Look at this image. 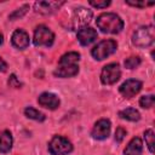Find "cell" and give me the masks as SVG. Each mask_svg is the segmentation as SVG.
Returning <instances> with one entry per match:
<instances>
[{"instance_id": "277c9868", "label": "cell", "mask_w": 155, "mask_h": 155, "mask_svg": "<svg viewBox=\"0 0 155 155\" xmlns=\"http://www.w3.org/2000/svg\"><path fill=\"white\" fill-rule=\"evenodd\" d=\"M117 48V44L115 40H103L101 42H98L92 50H91V54L93 56L94 59L97 61H103L107 57H109L110 54H113Z\"/></svg>"}, {"instance_id": "4316f807", "label": "cell", "mask_w": 155, "mask_h": 155, "mask_svg": "<svg viewBox=\"0 0 155 155\" xmlns=\"http://www.w3.org/2000/svg\"><path fill=\"white\" fill-rule=\"evenodd\" d=\"M6 69H7V64H6V62L0 57V71L4 73V71H6Z\"/></svg>"}, {"instance_id": "83f0119b", "label": "cell", "mask_w": 155, "mask_h": 155, "mask_svg": "<svg viewBox=\"0 0 155 155\" xmlns=\"http://www.w3.org/2000/svg\"><path fill=\"white\" fill-rule=\"evenodd\" d=\"M4 42V36H2V34H0V45Z\"/></svg>"}, {"instance_id": "7a4b0ae2", "label": "cell", "mask_w": 155, "mask_h": 155, "mask_svg": "<svg viewBox=\"0 0 155 155\" xmlns=\"http://www.w3.org/2000/svg\"><path fill=\"white\" fill-rule=\"evenodd\" d=\"M97 27L107 34H117L124 28V22L116 13L113 12H105L97 17L96 19Z\"/></svg>"}, {"instance_id": "ba28073f", "label": "cell", "mask_w": 155, "mask_h": 155, "mask_svg": "<svg viewBox=\"0 0 155 155\" xmlns=\"http://www.w3.org/2000/svg\"><path fill=\"white\" fill-rule=\"evenodd\" d=\"M120 76H121L120 65L117 63H109L102 69L101 81L104 85H113L120 79Z\"/></svg>"}, {"instance_id": "4fadbf2b", "label": "cell", "mask_w": 155, "mask_h": 155, "mask_svg": "<svg viewBox=\"0 0 155 155\" xmlns=\"http://www.w3.org/2000/svg\"><path fill=\"white\" fill-rule=\"evenodd\" d=\"M11 42L16 48L19 50H24L29 46V35L27 31H24L23 29H17L13 31L12 38H11Z\"/></svg>"}, {"instance_id": "ac0fdd59", "label": "cell", "mask_w": 155, "mask_h": 155, "mask_svg": "<svg viewBox=\"0 0 155 155\" xmlns=\"http://www.w3.org/2000/svg\"><path fill=\"white\" fill-rule=\"evenodd\" d=\"M24 114H25L27 117H29L31 120H35V121H40V122L46 119L45 114H42L41 111H39V110H36L35 108H31V107L25 108L24 109Z\"/></svg>"}, {"instance_id": "2e32d148", "label": "cell", "mask_w": 155, "mask_h": 155, "mask_svg": "<svg viewBox=\"0 0 155 155\" xmlns=\"http://www.w3.org/2000/svg\"><path fill=\"white\" fill-rule=\"evenodd\" d=\"M12 143H13V139H12V134L10 131L5 130L0 132V151L2 154H6L11 150Z\"/></svg>"}, {"instance_id": "d6986e66", "label": "cell", "mask_w": 155, "mask_h": 155, "mask_svg": "<svg viewBox=\"0 0 155 155\" xmlns=\"http://www.w3.org/2000/svg\"><path fill=\"white\" fill-rule=\"evenodd\" d=\"M154 131L150 128V130H147L144 132V139H145V143H147V147L149 149V151L153 154L154 153Z\"/></svg>"}, {"instance_id": "8992f818", "label": "cell", "mask_w": 155, "mask_h": 155, "mask_svg": "<svg viewBox=\"0 0 155 155\" xmlns=\"http://www.w3.org/2000/svg\"><path fill=\"white\" fill-rule=\"evenodd\" d=\"M53 41H54V34L52 33L51 29H48L46 25L36 27V29L34 31V38H33V42L35 46L50 47V46H52Z\"/></svg>"}, {"instance_id": "d4e9b609", "label": "cell", "mask_w": 155, "mask_h": 155, "mask_svg": "<svg viewBox=\"0 0 155 155\" xmlns=\"http://www.w3.org/2000/svg\"><path fill=\"white\" fill-rule=\"evenodd\" d=\"M8 85H10V87H15V88H19V87L22 86V84L18 81V79L16 78L15 74H12V75L10 76V79H8Z\"/></svg>"}, {"instance_id": "9c48e42d", "label": "cell", "mask_w": 155, "mask_h": 155, "mask_svg": "<svg viewBox=\"0 0 155 155\" xmlns=\"http://www.w3.org/2000/svg\"><path fill=\"white\" fill-rule=\"evenodd\" d=\"M110 127H111V125H110V121L108 119H101L94 124L92 132H91V136L94 139L103 140V139L108 138V136L110 133Z\"/></svg>"}, {"instance_id": "52a82bcc", "label": "cell", "mask_w": 155, "mask_h": 155, "mask_svg": "<svg viewBox=\"0 0 155 155\" xmlns=\"http://www.w3.org/2000/svg\"><path fill=\"white\" fill-rule=\"evenodd\" d=\"M92 19V11L85 7L75 8L71 17V28L73 29H82L85 28Z\"/></svg>"}, {"instance_id": "603a6c76", "label": "cell", "mask_w": 155, "mask_h": 155, "mask_svg": "<svg viewBox=\"0 0 155 155\" xmlns=\"http://www.w3.org/2000/svg\"><path fill=\"white\" fill-rule=\"evenodd\" d=\"M90 5H92L93 7H97V8H105L110 5V1L109 0H103V1H94V0H91L90 1Z\"/></svg>"}, {"instance_id": "ffe728a7", "label": "cell", "mask_w": 155, "mask_h": 155, "mask_svg": "<svg viewBox=\"0 0 155 155\" xmlns=\"http://www.w3.org/2000/svg\"><path fill=\"white\" fill-rule=\"evenodd\" d=\"M154 102H155V98L153 94H148V96H143L140 97L139 99V105L144 109H149L154 105Z\"/></svg>"}, {"instance_id": "7c38bea8", "label": "cell", "mask_w": 155, "mask_h": 155, "mask_svg": "<svg viewBox=\"0 0 155 155\" xmlns=\"http://www.w3.org/2000/svg\"><path fill=\"white\" fill-rule=\"evenodd\" d=\"M38 103L41 107L46 108V109L54 110V109H57L59 107L61 102H59V98L56 94H53L51 92H44L38 97Z\"/></svg>"}, {"instance_id": "7402d4cb", "label": "cell", "mask_w": 155, "mask_h": 155, "mask_svg": "<svg viewBox=\"0 0 155 155\" xmlns=\"http://www.w3.org/2000/svg\"><path fill=\"white\" fill-rule=\"evenodd\" d=\"M139 64H140V58L138 56H133V57H130V58L125 59V67L127 69H134Z\"/></svg>"}, {"instance_id": "cb8c5ba5", "label": "cell", "mask_w": 155, "mask_h": 155, "mask_svg": "<svg viewBox=\"0 0 155 155\" xmlns=\"http://www.w3.org/2000/svg\"><path fill=\"white\" fill-rule=\"evenodd\" d=\"M125 136H126V130H124L122 127H117L116 128V132H115V140L117 143H120V142H122V139L125 138Z\"/></svg>"}, {"instance_id": "3957f363", "label": "cell", "mask_w": 155, "mask_h": 155, "mask_svg": "<svg viewBox=\"0 0 155 155\" xmlns=\"http://www.w3.org/2000/svg\"><path fill=\"white\" fill-rule=\"evenodd\" d=\"M154 39H155V34L153 25L140 27L133 33L132 44L138 48H147L154 44Z\"/></svg>"}, {"instance_id": "5bb4252c", "label": "cell", "mask_w": 155, "mask_h": 155, "mask_svg": "<svg viewBox=\"0 0 155 155\" xmlns=\"http://www.w3.org/2000/svg\"><path fill=\"white\" fill-rule=\"evenodd\" d=\"M97 39V31L93 28L85 27L78 31V40L82 46H87L92 44Z\"/></svg>"}, {"instance_id": "484cf974", "label": "cell", "mask_w": 155, "mask_h": 155, "mask_svg": "<svg viewBox=\"0 0 155 155\" xmlns=\"http://www.w3.org/2000/svg\"><path fill=\"white\" fill-rule=\"evenodd\" d=\"M126 4L131 6H137V7H145V6L154 5V2H144V1H126Z\"/></svg>"}, {"instance_id": "e0dca14e", "label": "cell", "mask_w": 155, "mask_h": 155, "mask_svg": "<svg viewBox=\"0 0 155 155\" xmlns=\"http://www.w3.org/2000/svg\"><path fill=\"white\" fill-rule=\"evenodd\" d=\"M119 116L121 119L128 120V121H138L140 119V114L134 108H126L121 111H119Z\"/></svg>"}, {"instance_id": "9a60e30c", "label": "cell", "mask_w": 155, "mask_h": 155, "mask_svg": "<svg viewBox=\"0 0 155 155\" xmlns=\"http://www.w3.org/2000/svg\"><path fill=\"white\" fill-rule=\"evenodd\" d=\"M143 150V144L140 138L134 137L130 140V143L127 144V147L124 150V155H139Z\"/></svg>"}, {"instance_id": "8fae6325", "label": "cell", "mask_w": 155, "mask_h": 155, "mask_svg": "<svg viewBox=\"0 0 155 155\" xmlns=\"http://www.w3.org/2000/svg\"><path fill=\"white\" fill-rule=\"evenodd\" d=\"M63 4L64 1H36L34 4V10L41 15H51L56 12Z\"/></svg>"}, {"instance_id": "5b68a950", "label": "cell", "mask_w": 155, "mask_h": 155, "mask_svg": "<svg viewBox=\"0 0 155 155\" xmlns=\"http://www.w3.org/2000/svg\"><path fill=\"white\" fill-rule=\"evenodd\" d=\"M48 151L52 155H67L73 151V145L67 138L54 136L48 143Z\"/></svg>"}, {"instance_id": "30bf717a", "label": "cell", "mask_w": 155, "mask_h": 155, "mask_svg": "<svg viewBox=\"0 0 155 155\" xmlns=\"http://www.w3.org/2000/svg\"><path fill=\"white\" fill-rule=\"evenodd\" d=\"M142 90V82L136 79H128L126 80L119 88L120 93L126 98H132Z\"/></svg>"}, {"instance_id": "6da1fadb", "label": "cell", "mask_w": 155, "mask_h": 155, "mask_svg": "<svg viewBox=\"0 0 155 155\" xmlns=\"http://www.w3.org/2000/svg\"><path fill=\"white\" fill-rule=\"evenodd\" d=\"M80 53L78 52H68L63 54L58 62L57 69L53 71L54 76L58 78H71L79 73V63Z\"/></svg>"}, {"instance_id": "44dd1931", "label": "cell", "mask_w": 155, "mask_h": 155, "mask_svg": "<svg viewBox=\"0 0 155 155\" xmlns=\"http://www.w3.org/2000/svg\"><path fill=\"white\" fill-rule=\"evenodd\" d=\"M28 10H29V5H24V6H22L21 8L13 11V12L8 16V19H10V21H15V19H18V18L23 17V16L27 13Z\"/></svg>"}]
</instances>
